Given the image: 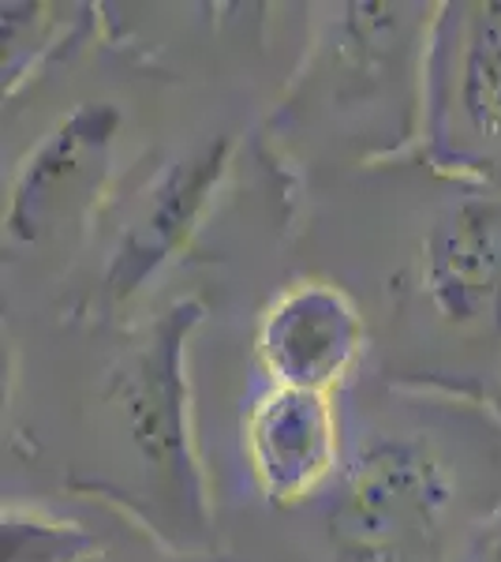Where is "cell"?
<instances>
[{
  "instance_id": "1",
  "label": "cell",
  "mask_w": 501,
  "mask_h": 562,
  "mask_svg": "<svg viewBox=\"0 0 501 562\" xmlns=\"http://www.w3.org/2000/svg\"><path fill=\"white\" fill-rule=\"evenodd\" d=\"M423 506L415 469L408 461H389L363 480L352 498V529L363 543H382L405 529V521Z\"/></svg>"
}]
</instances>
